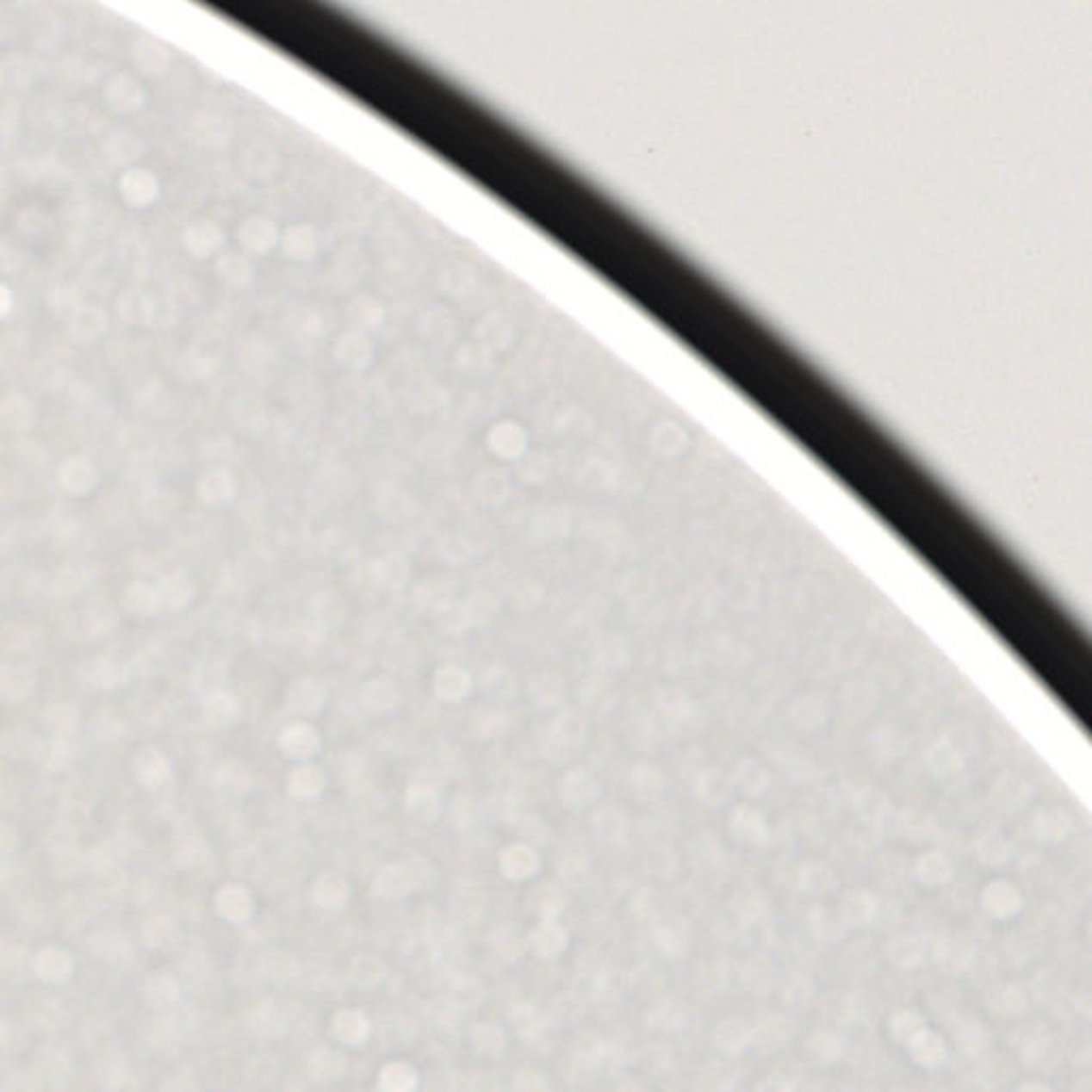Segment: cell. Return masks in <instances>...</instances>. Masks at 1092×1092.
I'll return each instance as SVG.
<instances>
[{
  "label": "cell",
  "instance_id": "8992f818",
  "mask_svg": "<svg viewBox=\"0 0 1092 1092\" xmlns=\"http://www.w3.org/2000/svg\"><path fill=\"white\" fill-rule=\"evenodd\" d=\"M88 574H90V572H88L84 566H65L56 574V580H53V583H56L58 592L78 593L79 589L88 583Z\"/></svg>",
  "mask_w": 1092,
  "mask_h": 1092
},
{
  "label": "cell",
  "instance_id": "52a82bcc",
  "mask_svg": "<svg viewBox=\"0 0 1092 1092\" xmlns=\"http://www.w3.org/2000/svg\"><path fill=\"white\" fill-rule=\"evenodd\" d=\"M127 602H128V606L135 608V611L146 612V611H150L152 606H154L156 592L150 587V585H146V583H133L131 587H128Z\"/></svg>",
  "mask_w": 1092,
  "mask_h": 1092
},
{
  "label": "cell",
  "instance_id": "5b68a950",
  "mask_svg": "<svg viewBox=\"0 0 1092 1092\" xmlns=\"http://www.w3.org/2000/svg\"><path fill=\"white\" fill-rule=\"evenodd\" d=\"M47 306L56 316L71 319L82 307V293L78 290V286L69 284V282L56 284L47 293Z\"/></svg>",
  "mask_w": 1092,
  "mask_h": 1092
},
{
  "label": "cell",
  "instance_id": "7a4b0ae2",
  "mask_svg": "<svg viewBox=\"0 0 1092 1092\" xmlns=\"http://www.w3.org/2000/svg\"><path fill=\"white\" fill-rule=\"evenodd\" d=\"M66 320H69L71 339L82 344V346L96 342L101 335H105L107 325H109V322H107L105 312L92 306H82L73 316H71V319Z\"/></svg>",
  "mask_w": 1092,
  "mask_h": 1092
},
{
  "label": "cell",
  "instance_id": "ba28073f",
  "mask_svg": "<svg viewBox=\"0 0 1092 1092\" xmlns=\"http://www.w3.org/2000/svg\"><path fill=\"white\" fill-rule=\"evenodd\" d=\"M11 307H13L11 290H9L4 284H0V319H4V316L9 314V312H11Z\"/></svg>",
  "mask_w": 1092,
  "mask_h": 1092
},
{
  "label": "cell",
  "instance_id": "277c9868",
  "mask_svg": "<svg viewBox=\"0 0 1092 1092\" xmlns=\"http://www.w3.org/2000/svg\"><path fill=\"white\" fill-rule=\"evenodd\" d=\"M115 310H118L120 319L128 322V325H146V322H150L152 316H154L152 299L147 297L143 290H137V289L124 290V293L118 297Z\"/></svg>",
  "mask_w": 1092,
  "mask_h": 1092
},
{
  "label": "cell",
  "instance_id": "6da1fadb",
  "mask_svg": "<svg viewBox=\"0 0 1092 1092\" xmlns=\"http://www.w3.org/2000/svg\"><path fill=\"white\" fill-rule=\"evenodd\" d=\"M56 481L65 493L84 495L94 489V485L98 481V472L92 461L86 459V456H69L58 468Z\"/></svg>",
  "mask_w": 1092,
  "mask_h": 1092
},
{
  "label": "cell",
  "instance_id": "3957f363",
  "mask_svg": "<svg viewBox=\"0 0 1092 1092\" xmlns=\"http://www.w3.org/2000/svg\"><path fill=\"white\" fill-rule=\"evenodd\" d=\"M34 419H37L34 406L20 393H9L0 400V427L7 431H28L34 425Z\"/></svg>",
  "mask_w": 1092,
  "mask_h": 1092
}]
</instances>
